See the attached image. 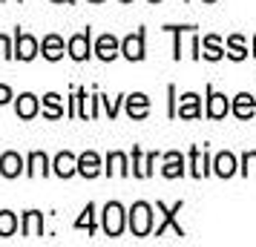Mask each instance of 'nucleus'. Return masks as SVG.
Wrapping results in <instances>:
<instances>
[{
	"label": "nucleus",
	"mask_w": 256,
	"mask_h": 247,
	"mask_svg": "<svg viewBox=\"0 0 256 247\" xmlns=\"http://www.w3.org/2000/svg\"><path fill=\"white\" fill-rule=\"evenodd\" d=\"M52 173L58 178H72L78 173V158L72 153H58L55 155V161H52Z\"/></svg>",
	"instance_id": "obj_15"
},
{
	"label": "nucleus",
	"mask_w": 256,
	"mask_h": 247,
	"mask_svg": "<svg viewBox=\"0 0 256 247\" xmlns=\"http://www.w3.org/2000/svg\"><path fill=\"white\" fill-rule=\"evenodd\" d=\"M121 55L127 60H144V29H138V32H132V35H127L124 40H121Z\"/></svg>",
	"instance_id": "obj_7"
},
{
	"label": "nucleus",
	"mask_w": 256,
	"mask_h": 247,
	"mask_svg": "<svg viewBox=\"0 0 256 247\" xmlns=\"http://www.w3.org/2000/svg\"><path fill=\"white\" fill-rule=\"evenodd\" d=\"M9 101H12V89L0 83V104H9Z\"/></svg>",
	"instance_id": "obj_33"
},
{
	"label": "nucleus",
	"mask_w": 256,
	"mask_h": 247,
	"mask_svg": "<svg viewBox=\"0 0 256 247\" xmlns=\"http://www.w3.org/2000/svg\"><path fill=\"white\" fill-rule=\"evenodd\" d=\"M230 112H233L236 118H242V121L254 118V115H256V98H254L250 92H239L236 98H233Z\"/></svg>",
	"instance_id": "obj_12"
},
{
	"label": "nucleus",
	"mask_w": 256,
	"mask_h": 247,
	"mask_svg": "<svg viewBox=\"0 0 256 247\" xmlns=\"http://www.w3.org/2000/svg\"><path fill=\"white\" fill-rule=\"evenodd\" d=\"M101 101H104V106H106V115L110 118H116L118 115V106H121V101H112V98H106V95H101Z\"/></svg>",
	"instance_id": "obj_31"
},
{
	"label": "nucleus",
	"mask_w": 256,
	"mask_h": 247,
	"mask_svg": "<svg viewBox=\"0 0 256 247\" xmlns=\"http://www.w3.org/2000/svg\"><path fill=\"white\" fill-rule=\"evenodd\" d=\"M18 230V216L12 210H3L0 213V236H14Z\"/></svg>",
	"instance_id": "obj_28"
},
{
	"label": "nucleus",
	"mask_w": 256,
	"mask_h": 247,
	"mask_svg": "<svg viewBox=\"0 0 256 247\" xmlns=\"http://www.w3.org/2000/svg\"><path fill=\"white\" fill-rule=\"evenodd\" d=\"M196 26H167V32L176 35V43H173V58L182 60V32H193Z\"/></svg>",
	"instance_id": "obj_29"
},
{
	"label": "nucleus",
	"mask_w": 256,
	"mask_h": 247,
	"mask_svg": "<svg viewBox=\"0 0 256 247\" xmlns=\"http://www.w3.org/2000/svg\"><path fill=\"white\" fill-rule=\"evenodd\" d=\"M26 176H49V158L44 153H32L29 155V167H26Z\"/></svg>",
	"instance_id": "obj_25"
},
{
	"label": "nucleus",
	"mask_w": 256,
	"mask_h": 247,
	"mask_svg": "<svg viewBox=\"0 0 256 247\" xmlns=\"http://www.w3.org/2000/svg\"><path fill=\"white\" fill-rule=\"evenodd\" d=\"M182 207H184V201H176L173 207H167V204H162V201H158V204H156V210L162 213V222H158V227H152V233L164 236L167 230H173L176 236H182V239H184V227L176 222V216L182 213Z\"/></svg>",
	"instance_id": "obj_2"
},
{
	"label": "nucleus",
	"mask_w": 256,
	"mask_h": 247,
	"mask_svg": "<svg viewBox=\"0 0 256 247\" xmlns=\"http://www.w3.org/2000/svg\"><path fill=\"white\" fill-rule=\"evenodd\" d=\"M176 118H184V121H196V118H202V98H198L196 92H184L182 98H178Z\"/></svg>",
	"instance_id": "obj_6"
},
{
	"label": "nucleus",
	"mask_w": 256,
	"mask_h": 247,
	"mask_svg": "<svg viewBox=\"0 0 256 247\" xmlns=\"http://www.w3.org/2000/svg\"><path fill=\"white\" fill-rule=\"evenodd\" d=\"M254 58H256V35H254Z\"/></svg>",
	"instance_id": "obj_34"
},
{
	"label": "nucleus",
	"mask_w": 256,
	"mask_h": 247,
	"mask_svg": "<svg viewBox=\"0 0 256 247\" xmlns=\"http://www.w3.org/2000/svg\"><path fill=\"white\" fill-rule=\"evenodd\" d=\"M44 233V216L38 210H29L24 216V236H29V239H35V236Z\"/></svg>",
	"instance_id": "obj_24"
},
{
	"label": "nucleus",
	"mask_w": 256,
	"mask_h": 247,
	"mask_svg": "<svg viewBox=\"0 0 256 247\" xmlns=\"http://www.w3.org/2000/svg\"><path fill=\"white\" fill-rule=\"evenodd\" d=\"M55 3H70V0H55Z\"/></svg>",
	"instance_id": "obj_38"
},
{
	"label": "nucleus",
	"mask_w": 256,
	"mask_h": 247,
	"mask_svg": "<svg viewBox=\"0 0 256 247\" xmlns=\"http://www.w3.org/2000/svg\"><path fill=\"white\" fill-rule=\"evenodd\" d=\"M127 115L132 118V121H141V118L150 115V98L144 92H132L127 95Z\"/></svg>",
	"instance_id": "obj_14"
},
{
	"label": "nucleus",
	"mask_w": 256,
	"mask_h": 247,
	"mask_svg": "<svg viewBox=\"0 0 256 247\" xmlns=\"http://www.w3.org/2000/svg\"><path fill=\"white\" fill-rule=\"evenodd\" d=\"M44 115H46V118H60V115H64V106H60V95H55V92L44 95Z\"/></svg>",
	"instance_id": "obj_26"
},
{
	"label": "nucleus",
	"mask_w": 256,
	"mask_h": 247,
	"mask_svg": "<svg viewBox=\"0 0 256 247\" xmlns=\"http://www.w3.org/2000/svg\"><path fill=\"white\" fill-rule=\"evenodd\" d=\"M184 3H187V0H184Z\"/></svg>",
	"instance_id": "obj_40"
},
{
	"label": "nucleus",
	"mask_w": 256,
	"mask_h": 247,
	"mask_svg": "<svg viewBox=\"0 0 256 247\" xmlns=\"http://www.w3.org/2000/svg\"><path fill=\"white\" fill-rule=\"evenodd\" d=\"M162 176L164 178H182L184 176V155L170 150L164 155V167H162Z\"/></svg>",
	"instance_id": "obj_16"
},
{
	"label": "nucleus",
	"mask_w": 256,
	"mask_h": 247,
	"mask_svg": "<svg viewBox=\"0 0 256 247\" xmlns=\"http://www.w3.org/2000/svg\"><path fill=\"white\" fill-rule=\"evenodd\" d=\"M187 161H190V176L193 178H204L208 173H213V158L204 147H193Z\"/></svg>",
	"instance_id": "obj_4"
},
{
	"label": "nucleus",
	"mask_w": 256,
	"mask_h": 247,
	"mask_svg": "<svg viewBox=\"0 0 256 247\" xmlns=\"http://www.w3.org/2000/svg\"><path fill=\"white\" fill-rule=\"evenodd\" d=\"M78 173H81L84 178H95V176H101V158H98V153L86 150L84 155H78Z\"/></svg>",
	"instance_id": "obj_17"
},
{
	"label": "nucleus",
	"mask_w": 256,
	"mask_h": 247,
	"mask_svg": "<svg viewBox=\"0 0 256 247\" xmlns=\"http://www.w3.org/2000/svg\"><path fill=\"white\" fill-rule=\"evenodd\" d=\"M158 153H141V147H132V176L136 178H150L152 164H156Z\"/></svg>",
	"instance_id": "obj_9"
},
{
	"label": "nucleus",
	"mask_w": 256,
	"mask_h": 247,
	"mask_svg": "<svg viewBox=\"0 0 256 247\" xmlns=\"http://www.w3.org/2000/svg\"><path fill=\"white\" fill-rule=\"evenodd\" d=\"M213 173L219 178H230V176H236L239 173V161H236V155L233 153H219L216 158H213Z\"/></svg>",
	"instance_id": "obj_13"
},
{
	"label": "nucleus",
	"mask_w": 256,
	"mask_h": 247,
	"mask_svg": "<svg viewBox=\"0 0 256 247\" xmlns=\"http://www.w3.org/2000/svg\"><path fill=\"white\" fill-rule=\"evenodd\" d=\"M40 55L46 60H60L64 58V37L58 35H46L44 43H40Z\"/></svg>",
	"instance_id": "obj_22"
},
{
	"label": "nucleus",
	"mask_w": 256,
	"mask_h": 247,
	"mask_svg": "<svg viewBox=\"0 0 256 247\" xmlns=\"http://www.w3.org/2000/svg\"><path fill=\"white\" fill-rule=\"evenodd\" d=\"M101 216H104V233L106 236L116 239V236L124 233V227H127V213H124V207H121L118 201H110Z\"/></svg>",
	"instance_id": "obj_3"
},
{
	"label": "nucleus",
	"mask_w": 256,
	"mask_h": 247,
	"mask_svg": "<svg viewBox=\"0 0 256 247\" xmlns=\"http://www.w3.org/2000/svg\"><path fill=\"white\" fill-rule=\"evenodd\" d=\"M90 3H104V0H90Z\"/></svg>",
	"instance_id": "obj_37"
},
{
	"label": "nucleus",
	"mask_w": 256,
	"mask_h": 247,
	"mask_svg": "<svg viewBox=\"0 0 256 247\" xmlns=\"http://www.w3.org/2000/svg\"><path fill=\"white\" fill-rule=\"evenodd\" d=\"M14 112H18V118L29 121V118H35L38 112H40V101H38L32 92H24L18 98V104H14Z\"/></svg>",
	"instance_id": "obj_19"
},
{
	"label": "nucleus",
	"mask_w": 256,
	"mask_h": 247,
	"mask_svg": "<svg viewBox=\"0 0 256 247\" xmlns=\"http://www.w3.org/2000/svg\"><path fill=\"white\" fill-rule=\"evenodd\" d=\"M239 173H242V176H250V173H254L256 176V150L242 155V167H239Z\"/></svg>",
	"instance_id": "obj_30"
},
{
	"label": "nucleus",
	"mask_w": 256,
	"mask_h": 247,
	"mask_svg": "<svg viewBox=\"0 0 256 247\" xmlns=\"http://www.w3.org/2000/svg\"><path fill=\"white\" fill-rule=\"evenodd\" d=\"M38 49H40V43L32 35H26V32L14 35V58L18 60H32L38 55Z\"/></svg>",
	"instance_id": "obj_10"
},
{
	"label": "nucleus",
	"mask_w": 256,
	"mask_h": 247,
	"mask_svg": "<svg viewBox=\"0 0 256 247\" xmlns=\"http://www.w3.org/2000/svg\"><path fill=\"white\" fill-rule=\"evenodd\" d=\"M228 112H230V101H228V95L216 92V89L208 83V118L219 121V118H224Z\"/></svg>",
	"instance_id": "obj_8"
},
{
	"label": "nucleus",
	"mask_w": 256,
	"mask_h": 247,
	"mask_svg": "<svg viewBox=\"0 0 256 247\" xmlns=\"http://www.w3.org/2000/svg\"><path fill=\"white\" fill-rule=\"evenodd\" d=\"M106 176H130L132 170H130V161L124 153H110L106 155Z\"/></svg>",
	"instance_id": "obj_21"
},
{
	"label": "nucleus",
	"mask_w": 256,
	"mask_h": 247,
	"mask_svg": "<svg viewBox=\"0 0 256 247\" xmlns=\"http://www.w3.org/2000/svg\"><path fill=\"white\" fill-rule=\"evenodd\" d=\"M24 173V158L18 153H3L0 155V176L3 178H18Z\"/></svg>",
	"instance_id": "obj_18"
},
{
	"label": "nucleus",
	"mask_w": 256,
	"mask_h": 247,
	"mask_svg": "<svg viewBox=\"0 0 256 247\" xmlns=\"http://www.w3.org/2000/svg\"><path fill=\"white\" fill-rule=\"evenodd\" d=\"M224 55H228V52H224V46H222L219 35L202 37V58H204V60H222Z\"/></svg>",
	"instance_id": "obj_20"
},
{
	"label": "nucleus",
	"mask_w": 256,
	"mask_h": 247,
	"mask_svg": "<svg viewBox=\"0 0 256 247\" xmlns=\"http://www.w3.org/2000/svg\"><path fill=\"white\" fill-rule=\"evenodd\" d=\"M147 3H162V0H147Z\"/></svg>",
	"instance_id": "obj_36"
},
{
	"label": "nucleus",
	"mask_w": 256,
	"mask_h": 247,
	"mask_svg": "<svg viewBox=\"0 0 256 247\" xmlns=\"http://www.w3.org/2000/svg\"><path fill=\"white\" fill-rule=\"evenodd\" d=\"M121 3H132V0H121Z\"/></svg>",
	"instance_id": "obj_39"
},
{
	"label": "nucleus",
	"mask_w": 256,
	"mask_h": 247,
	"mask_svg": "<svg viewBox=\"0 0 256 247\" xmlns=\"http://www.w3.org/2000/svg\"><path fill=\"white\" fill-rule=\"evenodd\" d=\"M127 224L132 230V236H138V239L150 236L152 233V207L147 201H136L127 213Z\"/></svg>",
	"instance_id": "obj_1"
},
{
	"label": "nucleus",
	"mask_w": 256,
	"mask_h": 247,
	"mask_svg": "<svg viewBox=\"0 0 256 247\" xmlns=\"http://www.w3.org/2000/svg\"><path fill=\"white\" fill-rule=\"evenodd\" d=\"M224 52H228V58L230 60H244L248 58V43H244L242 35H230L224 40Z\"/></svg>",
	"instance_id": "obj_23"
},
{
	"label": "nucleus",
	"mask_w": 256,
	"mask_h": 247,
	"mask_svg": "<svg viewBox=\"0 0 256 247\" xmlns=\"http://www.w3.org/2000/svg\"><path fill=\"white\" fill-rule=\"evenodd\" d=\"M66 49H70L72 60H86L90 55H92V32L84 29V32H78V35H72L70 43H66Z\"/></svg>",
	"instance_id": "obj_5"
},
{
	"label": "nucleus",
	"mask_w": 256,
	"mask_h": 247,
	"mask_svg": "<svg viewBox=\"0 0 256 247\" xmlns=\"http://www.w3.org/2000/svg\"><path fill=\"white\" fill-rule=\"evenodd\" d=\"M95 55L101 60H116L121 55V40L116 35H101L95 40Z\"/></svg>",
	"instance_id": "obj_11"
},
{
	"label": "nucleus",
	"mask_w": 256,
	"mask_h": 247,
	"mask_svg": "<svg viewBox=\"0 0 256 247\" xmlns=\"http://www.w3.org/2000/svg\"><path fill=\"white\" fill-rule=\"evenodd\" d=\"M0 55L3 58H14V46L9 43V37H3V35H0Z\"/></svg>",
	"instance_id": "obj_32"
},
{
	"label": "nucleus",
	"mask_w": 256,
	"mask_h": 247,
	"mask_svg": "<svg viewBox=\"0 0 256 247\" xmlns=\"http://www.w3.org/2000/svg\"><path fill=\"white\" fill-rule=\"evenodd\" d=\"M75 227H78V230H86L90 236L95 233V204H86V207H84V216L75 222Z\"/></svg>",
	"instance_id": "obj_27"
},
{
	"label": "nucleus",
	"mask_w": 256,
	"mask_h": 247,
	"mask_svg": "<svg viewBox=\"0 0 256 247\" xmlns=\"http://www.w3.org/2000/svg\"><path fill=\"white\" fill-rule=\"evenodd\" d=\"M202 3H216V0H202Z\"/></svg>",
	"instance_id": "obj_35"
}]
</instances>
